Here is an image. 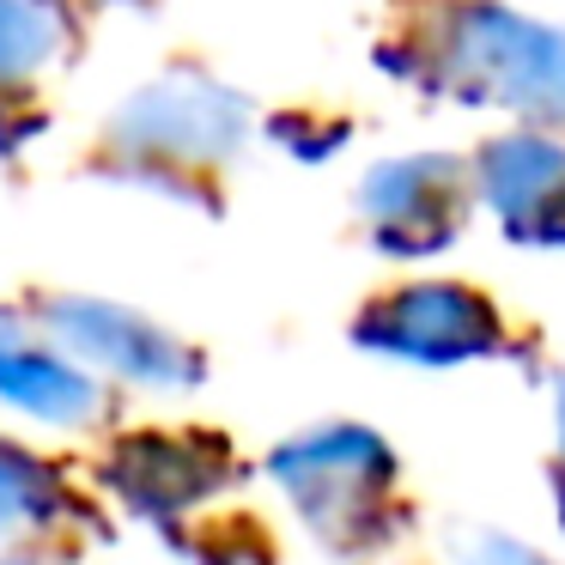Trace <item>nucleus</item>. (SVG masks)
<instances>
[{
    "mask_svg": "<svg viewBox=\"0 0 565 565\" xmlns=\"http://www.w3.org/2000/svg\"><path fill=\"white\" fill-rule=\"evenodd\" d=\"M62 329H74L86 347H104L110 353V365L122 371H140V377H171V347L159 341V334L147 329V322L135 317H116V310H92V305H62Z\"/></svg>",
    "mask_w": 565,
    "mask_h": 565,
    "instance_id": "obj_1",
    "label": "nucleus"
},
{
    "mask_svg": "<svg viewBox=\"0 0 565 565\" xmlns=\"http://www.w3.org/2000/svg\"><path fill=\"white\" fill-rule=\"evenodd\" d=\"M0 390L19 395L25 407H38V414H86V383L74 377L67 365H50V359L38 353H13V347H0Z\"/></svg>",
    "mask_w": 565,
    "mask_h": 565,
    "instance_id": "obj_2",
    "label": "nucleus"
},
{
    "mask_svg": "<svg viewBox=\"0 0 565 565\" xmlns=\"http://www.w3.org/2000/svg\"><path fill=\"white\" fill-rule=\"evenodd\" d=\"M55 43L50 7L38 0H0V67H31Z\"/></svg>",
    "mask_w": 565,
    "mask_h": 565,
    "instance_id": "obj_3",
    "label": "nucleus"
},
{
    "mask_svg": "<svg viewBox=\"0 0 565 565\" xmlns=\"http://www.w3.org/2000/svg\"><path fill=\"white\" fill-rule=\"evenodd\" d=\"M31 487H38V475H31V468L19 462V456L0 450V523L25 511V504H31Z\"/></svg>",
    "mask_w": 565,
    "mask_h": 565,
    "instance_id": "obj_4",
    "label": "nucleus"
}]
</instances>
